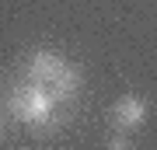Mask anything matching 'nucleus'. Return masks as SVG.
<instances>
[{
	"label": "nucleus",
	"instance_id": "f257e3e1",
	"mask_svg": "<svg viewBox=\"0 0 157 150\" xmlns=\"http://www.w3.org/2000/svg\"><path fill=\"white\" fill-rule=\"evenodd\" d=\"M11 112L17 122L32 126V129H42V133H49V129H56L59 115H56V101H52L49 87L45 84H17L11 91Z\"/></svg>",
	"mask_w": 157,
	"mask_h": 150
},
{
	"label": "nucleus",
	"instance_id": "f03ea898",
	"mask_svg": "<svg viewBox=\"0 0 157 150\" xmlns=\"http://www.w3.org/2000/svg\"><path fill=\"white\" fill-rule=\"evenodd\" d=\"M147 115H150V105H147V98L140 94H122L112 105V122L119 133H133V129H140L147 122Z\"/></svg>",
	"mask_w": 157,
	"mask_h": 150
},
{
	"label": "nucleus",
	"instance_id": "7ed1b4c3",
	"mask_svg": "<svg viewBox=\"0 0 157 150\" xmlns=\"http://www.w3.org/2000/svg\"><path fill=\"white\" fill-rule=\"evenodd\" d=\"M63 67H67V60L56 49H35L32 60H28V80L32 84H49Z\"/></svg>",
	"mask_w": 157,
	"mask_h": 150
},
{
	"label": "nucleus",
	"instance_id": "20e7f679",
	"mask_svg": "<svg viewBox=\"0 0 157 150\" xmlns=\"http://www.w3.org/2000/svg\"><path fill=\"white\" fill-rule=\"evenodd\" d=\"M80 84H84V73H80L77 67H70V63H67V67H63V70L56 73V77L45 84V87H49L52 101L59 105V101H70L73 94H77V91H80Z\"/></svg>",
	"mask_w": 157,
	"mask_h": 150
},
{
	"label": "nucleus",
	"instance_id": "39448f33",
	"mask_svg": "<svg viewBox=\"0 0 157 150\" xmlns=\"http://www.w3.org/2000/svg\"><path fill=\"white\" fill-rule=\"evenodd\" d=\"M108 150H133V140L126 133H115V136H108Z\"/></svg>",
	"mask_w": 157,
	"mask_h": 150
}]
</instances>
